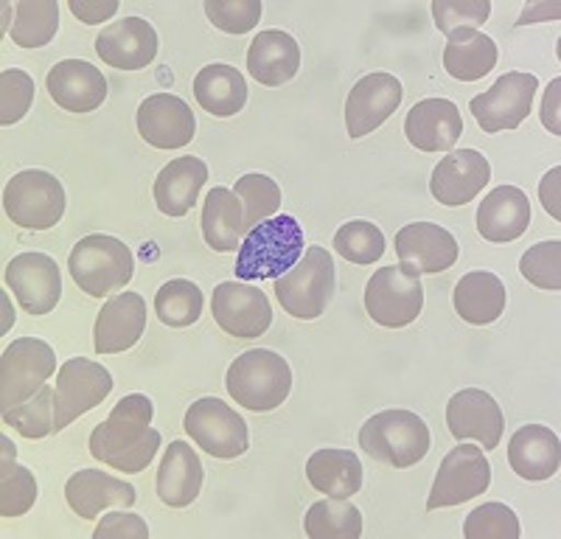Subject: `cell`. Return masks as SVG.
<instances>
[{
	"instance_id": "52a82bcc",
	"label": "cell",
	"mask_w": 561,
	"mask_h": 539,
	"mask_svg": "<svg viewBox=\"0 0 561 539\" xmlns=\"http://www.w3.org/2000/svg\"><path fill=\"white\" fill-rule=\"evenodd\" d=\"M3 211L26 231H48L65 214V188L43 169H23L3 188Z\"/></svg>"
},
{
	"instance_id": "2e32d148",
	"label": "cell",
	"mask_w": 561,
	"mask_h": 539,
	"mask_svg": "<svg viewBox=\"0 0 561 539\" xmlns=\"http://www.w3.org/2000/svg\"><path fill=\"white\" fill-rule=\"evenodd\" d=\"M402 82L393 73H368L351 88L345 99V129L348 138H365L382 127L402 104Z\"/></svg>"
},
{
	"instance_id": "3957f363",
	"label": "cell",
	"mask_w": 561,
	"mask_h": 539,
	"mask_svg": "<svg viewBox=\"0 0 561 539\" xmlns=\"http://www.w3.org/2000/svg\"><path fill=\"white\" fill-rule=\"evenodd\" d=\"M225 386L237 404L255 413H270L287 402L293 391V368L280 354L270 348H253L233 359Z\"/></svg>"
},
{
	"instance_id": "9a60e30c",
	"label": "cell",
	"mask_w": 561,
	"mask_h": 539,
	"mask_svg": "<svg viewBox=\"0 0 561 539\" xmlns=\"http://www.w3.org/2000/svg\"><path fill=\"white\" fill-rule=\"evenodd\" d=\"M399 267L410 276L424 273H444L453 267L460 256L458 239L435 222H410L393 239Z\"/></svg>"
},
{
	"instance_id": "8fae6325",
	"label": "cell",
	"mask_w": 561,
	"mask_h": 539,
	"mask_svg": "<svg viewBox=\"0 0 561 539\" xmlns=\"http://www.w3.org/2000/svg\"><path fill=\"white\" fill-rule=\"evenodd\" d=\"M365 309H368L370 321L385 329L410 326L424 309L421 278L404 273L399 264L377 270L365 287Z\"/></svg>"
},
{
	"instance_id": "4dcf8cb0",
	"label": "cell",
	"mask_w": 561,
	"mask_h": 539,
	"mask_svg": "<svg viewBox=\"0 0 561 539\" xmlns=\"http://www.w3.org/2000/svg\"><path fill=\"white\" fill-rule=\"evenodd\" d=\"M505 301H508L505 284L489 270L466 273L453 293L455 312L472 326H489V323L497 321L505 312Z\"/></svg>"
},
{
	"instance_id": "e575fe53",
	"label": "cell",
	"mask_w": 561,
	"mask_h": 539,
	"mask_svg": "<svg viewBox=\"0 0 561 539\" xmlns=\"http://www.w3.org/2000/svg\"><path fill=\"white\" fill-rule=\"evenodd\" d=\"M497 43L483 32L474 28H463L447 37V48H444V68L458 82H478L491 68L497 65Z\"/></svg>"
},
{
	"instance_id": "d590c367",
	"label": "cell",
	"mask_w": 561,
	"mask_h": 539,
	"mask_svg": "<svg viewBox=\"0 0 561 539\" xmlns=\"http://www.w3.org/2000/svg\"><path fill=\"white\" fill-rule=\"evenodd\" d=\"M0 517H20L37 503V481L26 467H20L18 447L0 436Z\"/></svg>"
},
{
	"instance_id": "ab89813d",
	"label": "cell",
	"mask_w": 561,
	"mask_h": 539,
	"mask_svg": "<svg viewBox=\"0 0 561 539\" xmlns=\"http://www.w3.org/2000/svg\"><path fill=\"white\" fill-rule=\"evenodd\" d=\"M233 194L242 203L244 211V231H253L255 225L264 222V219L275 217V211L280 208V186L267 174H244L237 180Z\"/></svg>"
},
{
	"instance_id": "7bdbcfd3",
	"label": "cell",
	"mask_w": 561,
	"mask_h": 539,
	"mask_svg": "<svg viewBox=\"0 0 561 539\" xmlns=\"http://www.w3.org/2000/svg\"><path fill=\"white\" fill-rule=\"evenodd\" d=\"M519 534L517 514L505 503H483L463 523L466 539H519Z\"/></svg>"
},
{
	"instance_id": "b9f144b4",
	"label": "cell",
	"mask_w": 561,
	"mask_h": 539,
	"mask_svg": "<svg viewBox=\"0 0 561 539\" xmlns=\"http://www.w3.org/2000/svg\"><path fill=\"white\" fill-rule=\"evenodd\" d=\"M54 397L57 388L43 386L32 399L3 413V422L12 424L20 436L45 438L54 433Z\"/></svg>"
},
{
	"instance_id": "bcb514c9",
	"label": "cell",
	"mask_w": 561,
	"mask_h": 539,
	"mask_svg": "<svg viewBox=\"0 0 561 539\" xmlns=\"http://www.w3.org/2000/svg\"><path fill=\"white\" fill-rule=\"evenodd\" d=\"M34 102V79L20 68L0 73V124L12 127L26 116Z\"/></svg>"
},
{
	"instance_id": "836d02e7",
	"label": "cell",
	"mask_w": 561,
	"mask_h": 539,
	"mask_svg": "<svg viewBox=\"0 0 561 539\" xmlns=\"http://www.w3.org/2000/svg\"><path fill=\"white\" fill-rule=\"evenodd\" d=\"M363 463L351 449L325 447L307 461V481L325 497L351 501L363 489Z\"/></svg>"
},
{
	"instance_id": "8992f818",
	"label": "cell",
	"mask_w": 561,
	"mask_h": 539,
	"mask_svg": "<svg viewBox=\"0 0 561 539\" xmlns=\"http://www.w3.org/2000/svg\"><path fill=\"white\" fill-rule=\"evenodd\" d=\"M334 259L325 248H307L300 262L275 278V298L298 321H314L334 298Z\"/></svg>"
},
{
	"instance_id": "30bf717a",
	"label": "cell",
	"mask_w": 561,
	"mask_h": 539,
	"mask_svg": "<svg viewBox=\"0 0 561 539\" xmlns=\"http://www.w3.org/2000/svg\"><path fill=\"white\" fill-rule=\"evenodd\" d=\"M113 374L93 359H65L57 374V397H54V433L65 431L79 416L90 413L113 391Z\"/></svg>"
},
{
	"instance_id": "1f68e13d",
	"label": "cell",
	"mask_w": 561,
	"mask_h": 539,
	"mask_svg": "<svg viewBox=\"0 0 561 539\" xmlns=\"http://www.w3.org/2000/svg\"><path fill=\"white\" fill-rule=\"evenodd\" d=\"M194 99L210 116L230 118L248 104V82L233 65L210 62L194 77Z\"/></svg>"
},
{
	"instance_id": "d4e9b609",
	"label": "cell",
	"mask_w": 561,
	"mask_h": 539,
	"mask_svg": "<svg viewBox=\"0 0 561 539\" xmlns=\"http://www.w3.org/2000/svg\"><path fill=\"white\" fill-rule=\"evenodd\" d=\"M65 501L73 514H79L84 520H96L104 508L135 506L138 494H135L133 483L118 481V478L99 472V469H82L65 483Z\"/></svg>"
},
{
	"instance_id": "ee69618b",
	"label": "cell",
	"mask_w": 561,
	"mask_h": 539,
	"mask_svg": "<svg viewBox=\"0 0 561 539\" xmlns=\"http://www.w3.org/2000/svg\"><path fill=\"white\" fill-rule=\"evenodd\" d=\"M519 273L528 278L534 287L548 289V293H559L561 289V242H539L528 248L519 259Z\"/></svg>"
},
{
	"instance_id": "816d5d0a",
	"label": "cell",
	"mask_w": 561,
	"mask_h": 539,
	"mask_svg": "<svg viewBox=\"0 0 561 539\" xmlns=\"http://www.w3.org/2000/svg\"><path fill=\"white\" fill-rule=\"evenodd\" d=\"M559 174H561L559 167L550 169L548 177L542 180V188H539V194H542L545 208H548V211L553 214L556 219H559V197H556V186H559Z\"/></svg>"
},
{
	"instance_id": "7402d4cb",
	"label": "cell",
	"mask_w": 561,
	"mask_h": 539,
	"mask_svg": "<svg viewBox=\"0 0 561 539\" xmlns=\"http://www.w3.org/2000/svg\"><path fill=\"white\" fill-rule=\"evenodd\" d=\"M48 96L68 113H93L107 99V79L84 59H62L45 77Z\"/></svg>"
},
{
	"instance_id": "7dc6e473",
	"label": "cell",
	"mask_w": 561,
	"mask_h": 539,
	"mask_svg": "<svg viewBox=\"0 0 561 539\" xmlns=\"http://www.w3.org/2000/svg\"><path fill=\"white\" fill-rule=\"evenodd\" d=\"M205 14L219 32L248 34L262 20V0H205Z\"/></svg>"
},
{
	"instance_id": "ac0fdd59",
	"label": "cell",
	"mask_w": 561,
	"mask_h": 539,
	"mask_svg": "<svg viewBox=\"0 0 561 539\" xmlns=\"http://www.w3.org/2000/svg\"><path fill=\"white\" fill-rule=\"evenodd\" d=\"M447 427L458 441H478L483 449H497L503 441L505 418L494 397L480 388H463L447 404Z\"/></svg>"
},
{
	"instance_id": "9c48e42d",
	"label": "cell",
	"mask_w": 561,
	"mask_h": 539,
	"mask_svg": "<svg viewBox=\"0 0 561 539\" xmlns=\"http://www.w3.org/2000/svg\"><path fill=\"white\" fill-rule=\"evenodd\" d=\"M183 427L199 449L214 458H222V461L242 458L250 447L248 422L222 399H197L185 411Z\"/></svg>"
},
{
	"instance_id": "f35d334b",
	"label": "cell",
	"mask_w": 561,
	"mask_h": 539,
	"mask_svg": "<svg viewBox=\"0 0 561 539\" xmlns=\"http://www.w3.org/2000/svg\"><path fill=\"white\" fill-rule=\"evenodd\" d=\"M205 298L203 289L188 278H172L154 293V314L163 326L185 329L199 321Z\"/></svg>"
},
{
	"instance_id": "d6986e66",
	"label": "cell",
	"mask_w": 561,
	"mask_h": 539,
	"mask_svg": "<svg viewBox=\"0 0 561 539\" xmlns=\"http://www.w3.org/2000/svg\"><path fill=\"white\" fill-rule=\"evenodd\" d=\"M138 133L154 149H183L197 133V118L180 96L154 93L140 102Z\"/></svg>"
},
{
	"instance_id": "277c9868",
	"label": "cell",
	"mask_w": 561,
	"mask_h": 539,
	"mask_svg": "<svg viewBox=\"0 0 561 539\" xmlns=\"http://www.w3.org/2000/svg\"><path fill=\"white\" fill-rule=\"evenodd\" d=\"M430 427L413 411H382L370 416L359 431V447L374 461L388 463L393 469L415 467L430 452Z\"/></svg>"
},
{
	"instance_id": "74e56055",
	"label": "cell",
	"mask_w": 561,
	"mask_h": 539,
	"mask_svg": "<svg viewBox=\"0 0 561 539\" xmlns=\"http://www.w3.org/2000/svg\"><path fill=\"white\" fill-rule=\"evenodd\" d=\"M57 0H20V3H14V23L9 34L20 48H43L57 37Z\"/></svg>"
},
{
	"instance_id": "7c38bea8",
	"label": "cell",
	"mask_w": 561,
	"mask_h": 539,
	"mask_svg": "<svg viewBox=\"0 0 561 539\" xmlns=\"http://www.w3.org/2000/svg\"><path fill=\"white\" fill-rule=\"evenodd\" d=\"M491 483V463L485 452L474 444H458L449 449L447 458L440 461L438 475H435L433 492L427 497V508H449L460 506L466 501H474Z\"/></svg>"
},
{
	"instance_id": "484cf974",
	"label": "cell",
	"mask_w": 561,
	"mask_h": 539,
	"mask_svg": "<svg viewBox=\"0 0 561 539\" xmlns=\"http://www.w3.org/2000/svg\"><path fill=\"white\" fill-rule=\"evenodd\" d=\"M508 463L525 481H550L561 463L559 436L545 424H525L511 436Z\"/></svg>"
},
{
	"instance_id": "4fadbf2b",
	"label": "cell",
	"mask_w": 561,
	"mask_h": 539,
	"mask_svg": "<svg viewBox=\"0 0 561 539\" xmlns=\"http://www.w3.org/2000/svg\"><path fill=\"white\" fill-rule=\"evenodd\" d=\"M536 90L539 79L534 73H503L485 93L469 102V110L483 133L494 135L503 129H517L528 118Z\"/></svg>"
},
{
	"instance_id": "ba28073f",
	"label": "cell",
	"mask_w": 561,
	"mask_h": 539,
	"mask_svg": "<svg viewBox=\"0 0 561 539\" xmlns=\"http://www.w3.org/2000/svg\"><path fill=\"white\" fill-rule=\"evenodd\" d=\"M57 371V354L39 337H20L0 357V411L7 413L34 393Z\"/></svg>"
},
{
	"instance_id": "44dd1931",
	"label": "cell",
	"mask_w": 561,
	"mask_h": 539,
	"mask_svg": "<svg viewBox=\"0 0 561 539\" xmlns=\"http://www.w3.org/2000/svg\"><path fill=\"white\" fill-rule=\"evenodd\" d=\"M102 62L118 71H140L158 57V32L144 18H124L110 23L96 37Z\"/></svg>"
},
{
	"instance_id": "6da1fadb",
	"label": "cell",
	"mask_w": 561,
	"mask_h": 539,
	"mask_svg": "<svg viewBox=\"0 0 561 539\" xmlns=\"http://www.w3.org/2000/svg\"><path fill=\"white\" fill-rule=\"evenodd\" d=\"M154 404L144 393H129L113 413L90 433V456L115 472H144L158 456L160 433L152 427Z\"/></svg>"
},
{
	"instance_id": "ffe728a7",
	"label": "cell",
	"mask_w": 561,
	"mask_h": 539,
	"mask_svg": "<svg viewBox=\"0 0 561 539\" xmlns=\"http://www.w3.org/2000/svg\"><path fill=\"white\" fill-rule=\"evenodd\" d=\"M491 180V163L478 149H460L440 158L438 167L433 169L430 180V194L438 199L440 206L458 208L472 203L483 186Z\"/></svg>"
},
{
	"instance_id": "e0dca14e",
	"label": "cell",
	"mask_w": 561,
	"mask_h": 539,
	"mask_svg": "<svg viewBox=\"0 0 561 539\" xmlns=\"http://www.w3.org/2000/svg\"><path fill=\"white\" fill-rule=\"evenodd\" d=\"M3 276L28 314H48L62 298L59 264L45 253H20L7 264Z\"/></svg>"
},
{
	"instance_id": "8d00e7d4",
	"label": "cell",
	"mask_w": 561,
	"mask_h": 539,
	"mask_svg": "<svg viewBox=\"0 0 561 539\" xmlns=\"http://www.w3.org/2000/svg\"><path fill=\"white\" fill-rule=\"evenodd\" d=\"M304 531L309 539H359L363 537V514L351 501H318L309 506Z\"/></svg>"
},
{
	"instance_id": "d6a6232c",
	"label": "cell",
	"mask_w": 561,
	"mask_h": 539,
	"mask_svg": "<svg viewBox=\"0 0 561 539\" xmlns=\"http://www.w3.org/2000/svg\"><path fill=\"white\" fill-rule=\"evenodd\" d=\"M199 225H203V237L208 248H214L217 253H237L242 248V239L248 237L242 203L233 194V188H210Z\"/></svg>"
},
{
	"instance_id": "603a6c76",
	"label": "cell",
	"mask_w": 561,
	"mask_h": 539,
	"mask_svg": "<svg viewBox=\"0 0 561 539\" xmlns=\"http://www.w3.org/2000/svg\"><path fill=\"white\" fill-rule=\"evenodd\" d=\"M147 329V301L138 293H118L102 307L93 326L96 354H122L144 337Z\"/></svg>"
},
{
	"instance_id": "60d3db41",
	"label": "cell",
	"mask_w": 561,
	"mask_h": 539,
	"mask_svg": "<svg viewBox=\"0 0 561 539\" xmlns=\"http://www.w3.org/2000/svg\"><path fill=\"white\" fill-rule=\"evenodd\" d=\"M334 251L351 264H374L385 253V233L368 219H351L334 233Z\"/></svg>"
},
{
	"instance_id": "f546056e",
	"label": "cell",
	"mask_w": 561,
	"mask_h": 539,
	"mask_svg": "<svg viewBox=\"0 0 561 539\" xmlns=\"http://www.w3.org/2000/svg\"><path fill=\"white\" fill-rule=\"evenodd\" d=\"M208 180V167L205 161L188 154V158H174L169 167L160 169L154 180V203L160 214L167 217H185L197 206V197Z\"/></svg>"
},
{
	"instance_id": "f1b7e54d",
	"label": "cell",
	"mask_w": 561,
	"mask_h": 539,
	"mask_svg": "<svg viewBox=\"0 0 561 539\" xmlns=\"http://www.w3.org/2000/svg\"><path fill=\"white\" fill-rule=\"evenodd\" d=\"M158 497L172 508L192 506L203 489V463L192 449V444L172 441L163 452V461L158 467Z\"/></svg>"
},
{
	"instance_id": "cb8c5ba5",
	"label": "cell",
	"mask_w": 561,
	"mask_h": 539,
	"mask_svg": "<svg viewBox=\"0 0 561 539\" xmlns=\"http://www.w3.org/2000/svg\"><path fill=\"white\" fill-rule=\"evenodd\" d=\"M404 135L421 152H449L463 135L458 104L449 99H424L404 118Z\"/></svg>"
},
{
	"instance_id": "681fc988",
	"label": "cell",
	"mask_w": 561,
	"mask_h": 539,
	"mask_svg": "<svg viewBox=\"0 0 561 539\" xmlns=\"http://www.w3.org/2000/svg\"><path fill=\"white\" fill-rule=\"evenodd\" d=\"M70 12L82 20L84 26H96L118 12L115 0H70Z\"/></svg>"
},
{
	"instance_id": "f907efd6",
	"label": "cell",
	"mask_w": 561,
	"mask_h": 539,
	"mask_svg": "<svg viewBox=\"0 0 561 539\" xmlns=\"http://www.w3.org/2000/svg\"><path fill=\"white\" fill-rule=\"evenodd\" d=\"M559 88H561V79H553V82H550V88H548V93H545V104H542V122H545V127H548L553 135L561 133L559 113H556V110H559V107H556V102H559Z\"/></svg>"
},
{
	"instance_id": "83f0119b",
	"label": "cell",
	"mask_w": 561,
	"mask_h": 539,
	"mask_svg": "<svg viewBox=\"0 0 561 539\" xmlns=\"http://www.w3.org/2000/svg\"><path fill=\"white\" fill-rule=\"evenodd\" d=\"M300 45L293 34L270 28L259 32L248 48V73L267 88H280L298 77Z\"/></svg>"
},
{
	"instance_id": "4316f807",
	"label": "cell",
	"mask_w": 561,
	"mask_h": 539,
	"mask_svg": "<svg viewBox=\"0 0 561 539\" xmlns=\"http://www.w3.org/2000/svg\"><path fill=\"white\" fill-rule=\"evenodd\" d=\"M530 225L528 194L517 186H497L478 208V231L489 242H514Z\"/></svg>"
},
{
	"instance_id": "5b68a950",
	"label": "cell",
	"mask_w": 561,
	"mask_h": 539,
	"mask_svg": "<svg viewBox=\"0 0 561 539\" xmlns=\"http://www.w3.org/2000/svg\"><path fill=\"white\" fill-rule=\"evenodd\" d=\"M68 270L82 293L90 298H104L110 293H122L133 282L135 259L122 239L90 233L70 251Z\"/></svg>"
},
{
	"instance_id": "c3c4849f",
	"label": "cell",
	"mask_w": 561,
	"mask_h": 539,
	"mask_svg": "<svg viewBox=\"0 0 561 539\" xmlns=\"http://www.w3.org/2000/svg\"><path fill=\"white\" fill-rule=\"evenodd\" d=\"M96 539H147L149 526L140 520L138 514L129 512H113L107 517H102V523L93 531Z\"/></svg>"
},
{
	"instance_id": "7a4b0ae2",
	"label": "cell",
	"mask_w": 561,
	"mask_h": 539,
	"mask_svg": "<svg viewBox=\"0 0 561 539\" xmlns=\"http://www.w3.org/2000/svg\"><path fill=\"white\" fill-rule=\"evenodd\" d=\"M307 251L304 244V228L298 219L289 214L270 217L259 222L248 237L242 239V248L237 253L239 282H270L280 278L287 270H293Z\"/></svg>"
},
{
	"instance_id": "5bb4252c",
	"label": "cell",
	"mask_w": 561,
	"mask_h": 539,
	"mask_svg": "<svg viewBox=\"0 0 561 539\" xmlns=\"http://www.w3.org/2000/svg\"><path fill=\"white\" fill-rule=\"evenodd\" d=\"M214 321L237 341L262 337L273 323V307L262 289L248 282H222L210 298Z\"/></svg>"
},
{
	"instance_id": "f6af8a7d",
	"label": "cell",
	"mask_w": 561,
	"mask_h": 539,
	"mask_svg": "<svg viewBox=\"0 0 561 539\" xmlns=\"http://www.w3.org/2000/svg\"><path fill=\"white\" fill-rule=\"evenodd\" d=\"M491 14L489 0H435L433 3V18L435 26L440 34H455L463 28L483 26Z\"/></svg>"
}]
</instances>
